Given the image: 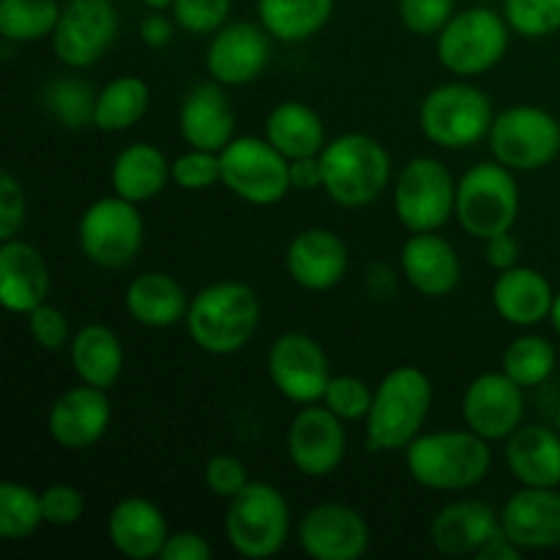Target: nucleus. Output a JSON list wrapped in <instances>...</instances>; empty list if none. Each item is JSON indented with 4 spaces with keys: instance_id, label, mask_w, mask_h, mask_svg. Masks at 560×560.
<instances>
[{
    "instance_id": "39448f33",
    "label": "nucleus",
    "mask_w": 560,
    "mask_h": 560,
    "mask_svg": "<svg viewBox=\"0 0 560 560\" xmlns=\"http://www.w3.org/2000/svg\"><path fill=\"white\" fill-rule=\"evenodd\" d=\"M495 109L479 85L452 80L435 85L419 107V129L443 151H465L490 137Z\"/></svg>"
},
{
    "instance_id": "423d86ee",
    "label": "nucleus",
    "mask_w": 560,
    "mask_h": 560,
    "mask_svg": "<svg viewBox=\"0 0 560 560\" xmlns=\"http://www.w3.org/2000/svg\"><path fill=\"white\" fill-rule=\"evenodd\" d=\"M293 530L288 498L268 481H249L224 514V536L233 552L249 560H266L284 550Z\"/></svg>"
},
{
    "instance_id": "6e6d98bb",
    "label": "nucleus",
    "mask_w": 560,
    "mask_h": 560,
    "mask_svg": "<svg viewBox=\"0 0 560 560\" xmlns=\"http://www.w3.org/2000/svg\"><path fill=\"white\" fill-rule=\"evenodd\" d=\"M173 3L175 0H142V5H145L148 11H170Z\"/></svg>"
},
{
    "instance_id": "f704fd0d",
    "label": "nucleus",
    "mask_w": 560,
    "mask_h": 560,
    "mask_svg": "<svg viewBox=\"0 0 560 560\" xmlns=\"http://www.w3.org/2000/svg\"><path fill=\"white\" fill-rule=\"evenodd\" d=\"M60 0H0V36L5 44H36L52 38Z\"/></svg>"
},
{
    "instance_id": "9d476101",
    "label": "nucleus",
    "mask_w": 560,
    "mask_h": 560,
    "mask_svg": "<svg viewBox=\"0 0 560 560\" xmlns=\"http://www.w3.org/2000/svg\"><path fill=\"white\" fill-rule=\"evenodd\" d=\"M487 145L503 167L539 173L560 156V120L536 104H514L495 113Z\"/></svg>"
},
{
    "instance_id": "412c9836",
    "label": "nucleus",
    "mask_w": 560,
    "mask_h": 560,
    "mask_svg": "<svg viewBox=\"0 0 560 560\" xmlns=\"http://www.w3.org/2000/svg\"><path fill=\"white\" fill-rule=\"evenodd\" d=\"M501 528L523 552L560 547V487H520L501 509Z\"/></svg>"
},
{
    "instance_id": "f257e3e1",
    "label": "nucleus",
    "mask_w": 560,
    "mask_h": 560,
    "mask_svg": "<svg viewBox=\"0 0 560 560\" xmlns=\"http://www.w3.org/2000/svg\"><path fill=\"white\" fill-rule=\"evenodd\" d=\"M435 402L430 375L413 364L394 366L381 377L364 419L366 448L375 454L405 452L424 432Z\"/></svg>"
},
{
    "instance_id": "a878e982",
    "label": "nucleus",
    "mask_w": 560,
    "mask_h": 560,
    "mask_svg": "<svg viewBox=\"0 0 560 560\" xmlns=\"http://www.w3.org/2000/svg\"><path fill=\"white\" fill-rule=\"evenodd\" d=\"M556 293L558 290H552L550 279L539 268L514 266L506 271H498L490 290V301L501 320L528 331V328L550 320Z\"/></svg>"
},
{
    "instance_id": "6e6552de",
    "label": "nucleus",
    "mask_w": 560,
    "mask_h": 560,
    "mask_svg": "<svg viewBox=\"0 0 560 560\" xmlns=\"http://www.w3.org/2000/svg\"><path fill=\"white\" fill-rule=\"evenodd\" d=\"M520 217V186L514 170L501 162H479L457 178L454 219L470 238L487 241L514 230Z\"/></svg>"
},
{
    "instance_id": "79ce46f5",
    "label": "nucleus",
    "mask_w": 560,
    "mask_h": 560,
    "mask_svg": "<svg viewBox=\"0 0 560 560\" xmlns=\"http://www.w3.org/2000/svg\"><path fill=\"white\" fill-rule=\"evenodd\" d=\"M233 0H175L170 16L175 25L191 36H213L222 25H228Z\"/></svg>"
},
{
    "instance_id": "a18cd8bd",
    "label": "nucleus",
    "mask_w": 560,
    "mask_h": 560,
    "mask_svg": "<svg viewBox=\"0 0 560 560\" xmlns=\"http://www.w3.org/2000/svg\"><path fill=\"white\" fill-rule=\"evenodd\" d=\"M44 525L49 528H74L85 517L88 501L80 487L74 485H49L42 490Z\"/></svg>"
},
{
    "instance_id": "4468645a",
    "label": "nucleus",
    "mask_w": 560,
    "mask_h": 560,
    "mask_svg": "<svg viewBox=\"0 0 560 560\" xmlns=\"http://www.w3.org/2000/svg\"><path fill=\"white\" fill-rule=\"evenodd\" d=\"M334 377L326 348L304 331H284L268 348V381L293 405H315Z\"/></svg>"
},
{
    "instance_id": "2eb2a0df",
    "label": "nucleus",
    "mask_w": 560,
    "mask_h": 560,
    "mask_svg": "<svg viewBox=\"0 0 560 560\" xmlns=\"http://www.w3.org/2000/svg\"><path fill=\"white\" fill-rule=\"evenodd\" d=\"M290 465L306 479H326L348 454V430L323 402L301 405L284 435Z\"/></svg>"
},
{
    "instance_id": "bb28decb",
    "label": "nucleus",
    "mask_w": 560,
    "mask_h": 560,
    "mask_svg": "<svg viewBox=\"0 0 560 560\" xmlns=\"http://www.w3.org/2000/svg\"><path fill=\"white\" fill-rule=\"evenodd\" d=\"M167 536V517L148 498L126 495L109 509L107 539L118 556L129 560L159 558Z\"/></svg>"
},
{
    "instance_id": "a19ab883",
    "label": "nucleus",
    "mask_w": 560,
    "mask_h": 560,
    "mask_svg": "<svg viewBox=\"0 0 560 560\" xmlns=\"http://www.w3.org/2000/svg\"><path fill=\"white\" fill-rule=\"evenodd\" d=\"M173 184L184 191H208L222 184V156L219 151L186 148L173 159Z\"/></svg>"
},
{
    "instance_id": "4c0bfd02",
    "label": "nucleus",
    "mask_w": 560,
    "mask_h": 560,
    "mask_svg": "<svg viewBox=\"0 0 560 560\" xmlns=\"http://www.w3.org/2000/svg\"><path fill=\"white\" fill-rule=\"evenodd\" d=\"M96 93L98 91H93L82 77H58L44 91V104L63 129L80 131L85 126H93Z\"/></svg>"
},
{
    "instance_id": "f03ea898",
    "label": "nucleus",
    "mask_w": 560,
    "mask_h": 560,
    "mask_svg": "<svg viewBox=\"0 0 560 560\" xmlns=\"http://www.w3.org/2000/svg\"><path fill=\"white\" fill-rule=\"evenodd\" d=\"M262 323V301L246 282L222 279L191 295L186 312L189 339L208 355H235L255 339Z\"/></svg>"
},
{
    "instance_id": "49530a36",
    "label": "nucleus",
    "mask_w": 560,
    "mask_h": 560,
    "mask_svg": "<svg viewBox=\"0 0 560 560\" xmlns=\"http://www.w3.org/2000/svg\"><path fill=\"white\" fill-rule=\"evenodd\" d=\"M202 481H206L208 492L222 501H233L246 485H249V468L235 454H213L202 470Z\"/></svg>"
},
{
    "instance_id": "603ef678",
    "label": "nucleus",
    "mask_w": 560,
    "mask_h": 560,
    "mask_svg": "<svg viewBox=\"0 0 560 560\" xmlns=\"http://www.w3.org/2000/svg\"><path fill=\"white\" fill-rule=\"evenodd\" d=\"M290 186L293 191H317L323 189L320 156H304L290 162Z\"/></svg>"
},
{
    "instance_id": "ddd939ff",
    "label": "nucleus",
    "mask_w": 560,
    "mask_h": 560,
    "mask_svg": "<svg viewBox=\"0 0 560 560\" xmlns=\"http://www.w3.org/2000/svg\"><path fill=\"white\" fill-rule=\"evenodd\" d=\"M120 16L113 0H63L55 25L52 55L66 69H91L113 49Z\"/></svg>"
},
{
    "instance_id": "9b49d317",
    "label": "nucleus",
    "mask_w": 560,
    "mask_h": 560,
    "mask_svg": "<svg viewBox=\"0 0 560 560\" xmlns=\"http://www.w3.org/2000/svg\"><path fill=\"white\" fill-rule=\"evenodd\" d=\"M457 206V178L435 156H413L394 175V213L408 233H438Z\"/></svg>"
},
{
    "instance_id": "f8f14e48",
    "label": "nucleus",
    "mask_w": 560,
    "mask_h": 560,
    "mask_svg": "<svg viewBox=\"0 0 560 560\" xmlns=\"http://www.w3.org/2000/svg\"><path fill=\"white\" fill-rule=\"evenodd\" d=\"M222 156V186L249 206H277L293 191L290 159H284L266 137L235 135Z\"/></svg>"
},
{
    "instance_id": "a211bd4d",
    "label": "nucleus",
    "mask_w": 560,
    "mask_h": 560,
    "mask_svg": "<svg viewBox=\"0 0 560 560\" xmlns=\"http://www.w3.org/2000/svg\"><path fill=\"white\" fill-rule=\"evenodd\" d=\"M271 60V36L260 22H228L211 36L206 69L224 88L252 85Z\"/></svg>"
},
{
    "instance_id": "7ed1b4c3",
    "label": "nucleus",
    "mask_w": 560,
    "mask_h": 560,
    "mask_svg": "<svg viewBox=\"0 0 560 560\" xmlns=\"http://www.w3.org/2000/svg\"><path fill=\"white\" fill-rule=\"evenodd\" d=\"M405 468L419 487L432 492H468L492 470L490 441L465 430L421 432L405 448Z\"/></svg>"
},
{
    "instance_id": "20e7f679",
    "label": "nucleus",
    "mask_w": 560,
    "mask_h": 560,
    "mask_svg": "<svg viewBox=\"0 0 560 560\" xmlns=\"http://www.w3.org/2000/svg\"><path fill=\"white\" fill-rule=\"evenodd\" d=\"M320 167L323 191L350 211L377 202L394 184L392 153L364 131L331 137L320 151Z\"/></svg>"
},
{
    "instance_id": "dca6fc26",
    "label": "nucleus",
    "mask_w": 560,
    "mask_h": 560,
    "mask_svg": "<svg viewBox=\"0 0 560 560\" xmlns=\"http://www.w3.org/2000/svg\"><path fill=\"white\" fill-rule=\"evenodd\" d=\"M299 547L312 560H361L372 547V528L350 503H317L295 525Z\"/></svg>"
},
{
    "instance_id": "393cba45",
    "label": "nucleus",
    "mask_w": 560,
    "mask_h": 560,
    "mask_svg": "<svg viewBox=\"0 0 560 560\" xmlns=\"http://www.w3.org/2000/svg\"><path fill=\"white\" fill-rule=\"evenodd\" d=\"M180 140L189 148L222 151L235 137V109L217 80L195 82L178 107Z\"/></svg>"
},
{
    "instance_id": "37998d69",
    "label": "nucleus",
    "mask_w": 560,
    "mask_h": 560,
    "mask_svg": "<svg viewBox=\"0 0 560 560\" xmlns=\"http://www.w3.org/2000/svg\"><path fill=\"white\" fill-rule=\"evenodd\" d=\"M399 20L413 36H438L457 14V0H397Z\"/></svg>"
},
{
    "instance_id": "473e14b6",
    "label": "nucleus",
    "mask_w": 560,
    "mask_h": 560,
    "mask_svg": "<svg viewBox=\"0 0 560 560\" xmlns=\"http://www.w3.org/2000/svg\"><path fill=\"white\" fill-rule=\"evenodd\" d=\"M337 0H257V22L273 42L304 44L331 22Z\"/></svg>"
},
{
    "instance_id": "c03bdc74",
    "label": "nucleus",
    "mask_w": 560,
    "mask_h": 560,
    "mask_svg": "<svg viewBox=\"0 0 560 560\" xmlns=\"http://www.w3.org/2000/svg\"><path fill=\"white\" fill-rule=\"evenodd\" d=\"M27 331H31V339L47 353H58V350L69 348L71 345V323L69 315H66L60 306L44 301L42 306H36L33 312H27Z\"/></svg>"
},
{
    "instance_id": "0eeeda50",
    "label": "nucleus",
    "mask_w": 560,
    "mask_h": 560,
    "mask_svg": "<svg viewBox=\"0 0 560 560\" xmlns=\"http://www.w3.org/2000/svg\"><path fill=\"white\" fill-rule=\"evenodd\" d=\"M512 27L503 11L470 5L457 11L435 36L438 63L459 80L481 77L495 69L509 52Z\"/></svg>"
},
{
    "instance_id": "c9c22d12",
    "label": "nucleus",
    "mask_w": 560,
    "mask_h": 560,
    "mask_svg": "<svg viewBox=\"0 0 560 560\" xmlns=\"http://www.w3.org/2000/svg\"><path fill=\"white\" fill-rule=\"evenodd\" d=\"M558 366V350L541 334H523V337L512 339L503 350L501 370L512 377L514 383L528 392V388H539L556 375Z\"/></svg>"
},
{
    "instance_id": "de8ad7c7",
    "label": "nucleus",
    "mask_w": 560,
    "mask_h": 560,
    "mask_svg": "<svg viewBox=\"0 0 560 560\" xmlns=\"http://www.w3.org/2000/svg\"><path fill=\"white\" fill-rule=\"evenodd\" d=\"M27 219V197L22 184L11 170L0 175V241L16 238L25 228Z\"/></svg>"
},
{
    "instance_id": "864d4df0",
    "label": "nucleus",
    "mask_w": 560,
    "mask_h": 560,
    "mask_svg": "<svg viewBox=\"0 0 560 560\" xmlns=\"http://www.w3.org/2000/svg\"><path fill=\"white\" fill-rule=\"evenodd\" d=\"M364 282L366 293L375 301H388L397 293V273H394V268L386 266V262H372V266L366 268Z\"/></svg>"
},
{
    "instance_id": "c85d7f7f",
    "label": "nucleus",
    "mask_w": 560,
    "mask_h": 560,
    "mask_svg": "<svg viewBox=\"0 0 560 560\" xmlns=\"http://www.w3.org/2000/svg\"><path fill=\"white\" fill-rule=\"evenodd\" d=\"M503 443L506 468L520 487H560V432L556 427L523 424Z\"/></svg>"
},
{
    "instance_id": "2f4dec72",
    "label": "nucleus",
    "mask_w": 560,
    "mask_h": 560,
    "mask_svg": "<svg viewBox=\"0 0 560 560\" xmlns=\"http://www.w3.org/2000/svg\"><path fill=\"white\" fill-rule=\"evenodd\" d=\"M262 137L290 162L304 156H320L328 142V131L320 115L310 104L295 102V98L279 102L268 113Z\"/></svg>"
},
{
    "instance_id": "58836bf2",
    "label": "nucleus",
    "mask_w": 560,
    "mask_h": 560,
    "mask_svg": "<svg viewBox=\"0 0 560 560\" xmlns=\"http://www.w3.org/2000/svg\"><path fill=\"white\" fill-rule=\"evenodd\" d=\"M503 16L512 33L539 42L560 31V0H503Z\"/></svg>"
},
{
    "instance_id": "5fc2aeb1",
    "label": "nucleus",
    "mask_w": 560,
    "mask_h": 560,
    "mask_svg": "<svg viewBox=\"0 0 560 560\" xmlns=\"http://www.w3.org/2000/svg\"><path fill=\"white\" fill-rule=\"evenodd\" d=\"M520 556H525V552L520 550V547L509 539L506 530L501 528L485 547H481L476 560H517Z\"/></svg>"
},
{
    "instance_id": "7c9ffc66",
    "label": "nucleus",
    "mask_w": 560,
    "mask_h": 560,
    "mask_svg": "<svg viewBox=\"0 0 560 560\" xmlns=\"http://www.w3.org/2000/svg\"><path fill=\"white\" fill-rule=\"evenodd\" d=\"M69 359L77 381L113 392L124 375L126 350L113 328L104 323H88L71 337Z\"/></svg>"
},
{
    "instance_id": "aec40b11",
    "label": "nucleus",
    "mask_w": 560,
    "mask_h": 560,
    "mask_svg": "<svg viewBox=\"0 0 560 560\" xmlns=\"http://www.w3.org/2000/svg\"><path fill=\"white\" fill-rule=\"evenodd\" d=\"M288 277L310 293H326L345 282L350 249L339 233L328 228H306L293 235L284 252Z\"/></svg>"
},
{
    "instance_id": "ea45409f",
    "label": "nucleus",
    "mask_w": 560,
    "mask_h": 560,
    "mask_svg": "<svg viewBox=\"0 0 560 560\" xmlns=\"http://www.w3.org/2000/svg\"><path fill=\"white\" fill-rule=\"evenodd\" d=\"M372 397H375V388L359 375H334L328 381L326 394H323L320 402L331 410L334 416L345 421V424H353V421H364L366 413L372 408Z\"/></svg>"
},
{
    "instance_id": "4d7b16f0",
    "label": "nucleus",
    "mask_w": 560,
    "mask_h": 560,
    "mask_svg": "<svg viewBox=\"0 0 560 560\" xmlns=\"http://www.w3.org/2000/svg\"><path fill=\"white\" fill-rule=\"evenodd\" d=\"M550 323H552V331L560 337V290L556 293V304H552V312H550Z\"/></svg>"
},
{
    "instance_id": "6ab92c4d",
    "label": "nucleus",
    "mask_w": 560,
    "mask_h": 560,
    "mask_svg": "<svg viewBox=\"0 0 560 560\" xmlns=\"http://www.w3.org/2000/svg\"><path fill=\"white\" fill-rule=\"evenodd\" d=\"M113 424L109 392L96 386H71L60 394L47 413V432L55 446L66 452H85L96 446Z\"/></svg>"
},
{
    "instance_id": "09e8293b",
    "label": "nucleus",
    "mask_w": 560,
    "mask_h": 560,
    "mask_svg": "<svg viewBox=\"0 0 560 560\" xmlns=\"http://www.w3.org/2000/svg\"><path fill=\"white\" fill-rule=\"evenodd\" d=\"M213 547L197 530H175L162 547V560H211Z\"/></svg>"
},
{
    "instance_id": "72a5a7b5",
    "label": "nucleus",
    "mask_w": 560,
    "mask_h": 560,
    "mask_svg": "<svg viewBox=\"0 0 560 560\" xmlns=\"http://www.w3.org/2000/svg\"><path fill=\"white\" fill-rule=\"evenodd\" d=\"M151 109V85L137 74H120L98 88L93 129L120 135L140 124Z\"/></svg>"
},
{
    "instance_id": "3c124183",
    "label": "nucleus",
    "mask_w": 560,
    "mask_h": 560,
    "mask_svg": "<svg viewBox=\"0 0 560 560\" xmlns=\"http://www.w3.org/2000/svg\"><path fill=\"white\" fill-rule=\"evenodd\" d=\"M175 20L167 16L164 11H148L140 20V42L151 49H162L173 42L175 33Z\"/></svg>"
},
{
    "instance_id": "b1692460",
    "label": "nucleus",
    "mask_w": 560,
    "mask_h": 560,
    "mask_svg": "<svg viewBox=\"0 0 560 560\" xmlns=\"http://www.w3.org/2000/svg\"><path fill=\"white\" fill-rule=\"evenodd\" d=\"M52 273L42 249L25 238L0 241V304L11 315H27L49 301Z\"/></svg>"
},
{
    "instance_id": "4be33fe9",
    "label": "nucleus",
    "mask_w": 560,
    "mask_h": 560,
    "mask_svg": "<svg viewBox=\"0 0 560 560\" xmlns=\"http://www.w3.org/2000/svg\"><path fill=\"white\" fill-rule=\"evenodd\" d=\"M399 273L424 299H446L463 282V260L441 233H410L399 249Z\"/></svg>"
},
{
    "instance_id": "1a4fd4ad",
    "label": "nucleus",
    "mask_w": 560,
    "mask_h": 560,
    "mask_svg": "<svg viewBox=\"0 0 560 560\" xmlns=\"http://www.w3.org/2000/svg\"><path fill=\"white\" fill-rule=\"evenodd\" d=\"M77 241L88 262L102 271H124L140 257L145 244V219L140 206L118 195L98 197L82 211Z\"/></svg>"
},
{
    "instance_id": "f3484780",
    "label": "nucleus",
    "mask_w": 560,
    "mask_h": 560,
    "mask_svg": "<svg viewBox=\"0 0 560 560\" xmlns=\"http://www.w3.org/2000/svg\"><path fill=\"white\" fill-rule=\"evenodd\" d=\"M463 421L485 441H506L525 424V388L503 370L481 372L465 386Z\"/></svg>"
},
{
    "instance_id": "8fccbe9b",
    "label": "nucleus",
    "mask_w": 560,
    "mask_h": 560,
    "mask_svg": "<svg viewBox=\"0 0 560 560\" xmlns=\"http://www.w3.org/2000/svg\"><path fill=\"white\" fill-rule=\"evenodd\" d=\"M485 257H487V262H490V268H495V271H506V268L520 266V244H517V238L512 235V230H509V233H498V235H492V238H487L485 241Z\"/></svg>"
},
{
    "instance_id": "cd10ccee",
    "label": "nucleus",
    "mask_w": 560,
    "mask_h": 560,
    "mask_svg": "<svg viewBox=\"0 0 560 560\" xmlns=\"http://www.w3.org/2000/svg\"><path fill=\"white\" fill-rule=\"evenodd\" d=\"M191 295L167 271H142L126 284L124 310L137 326L164 331L186 323Z\"/></svg>"
},
{
    "instance_id": "13d9d810",
    "label": "nucleus",
    "mask_w": 560,
    "mask_h": 560,
    "mask_svg": "<svg viewBox=\"0 0 560 560\" xmlns=\"http://www.w3.org/2000/svg\"><path fill=\"white\" fill-rule=\"evenodd\" d=\"M556 430L560 432V408H558V413H556Z\"/></svg>"
},
{
    "instance_id": "5701e85b",
    "label": "nucleus",
    "mask_w": 560,
    "mask_h": 560,
    "mask_svg": "<svg viewBox=\"0 0 560 560\" xmlns=\"http://www.w3.org/2000/svg\"><path fill=\"white\" fill-rule=\"evenodd\" d=\"M501 530V512L479 498H457L438 509L430 520V545L448 558H476Z\"/></svg>"
},
{
    "instance_id": "c756f323",
    "label": "nucleus",
    "mask_w": 560,
    "mask_h": 560,
    "mask_svg": "<svg viewBox=\"0 0 560 560\" xmlns=\"http://www.w3.org/2000/svg\"><path fill=\"white\" fill-rule=\"evenodd\" d=\"M167 184H173V162L153 142H131L124 151H118L109 167L113 195L137 206L156 200L167 189Z\"/></svg>"
},
{
    "instance_id": "e433bc0d",
    "label": "nucleus",
    "mask_w": 560,
    "mask_h": 560,
    "mask_svg": "<svg viewBox=\"0 0 560 560\" xmlns=\"http://www.w3.org/2000/svg\"><path fill=\"white\" fill-rule=\"evenodd\" d=\"M42 525V492L22 481H3L0 485V536L5 541L31 539Z\"/></svg>"
}]
</instances>
